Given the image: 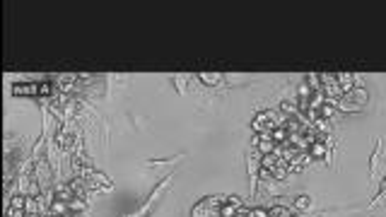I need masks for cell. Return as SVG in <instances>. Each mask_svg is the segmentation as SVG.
Listing matches in <instances>:
<instances>
[{"label":"cell","instance_id":"1","mask_svg":"<svg viewBox=\"0 0 386 217\" xmlns=\"http://www.w3.org/2000/svg\"><path fill=\"white\" fill-rule=\"evenodd\" d=\"M225 200H227V196H210V198H205V200H200V203H195L191 208V217H212V213H220V208L225 205Z\"/></svg>","mask_w":386,"mask_h":217},{"label":"cell","instance_id":"2","mask_svg":"<svg viewBox=\"0 0 386 217\" xmlns=\"http://www.w3.org/2000/svg\"><path fill=\"white\" fill-rule=\"evenodd\" d=\"M319 77L323 80L321 89H323V94H326V99H340L343 97V89H340V82H338L335 72H321Z\"/></svg>","mask_w":386,"mask_h":217},{"label":"cell","instance_id":"3","mask_svg":"<svg viewBox=\"0 0 386 217\" xmlns=\"http://www.w3.org/2000/svg\"><path fill=\"white\" fill-rule=\"evenodd\" d=\"M85 184H87V188H92V191H111V188H114L111 179H109L106 174H102V171H92V174L85 179Z\"/></svg>","mask_w":386,"mask_h":217},{"label":"cell","instance_id":"4","mask_svg":"<svg viewBox=\"0 0 386 217\" xmlns=\"http://www.w3.org/2000/svg\"><path fill=\"white\" fill-rule=\"evenodd\" d=\"M251 128H254L256 135L273 131V123H270V118H268V111H258L256 116H254V121H251Z\"/></svg>","mask_w":386,"mask_h":217},{"label":"cell","instance_id":"5","mask_svg":"<svg viewBox=\"0 0 386 217\" xmlns=\"http://www.w3.org/2000/svg\"><path fill=\"white\" fill-rule=\"evenodd\" d=\"M254 145H256V150L261 152V154H270V152H275V150H278V143L273 140V135H270V133H261V135H256Z\"/></svg>","mask_w":386,"mask_h":217},{"label":"cell","instance_id":"6","mask_svg":"<svg viewBox=\"0 0 386 217\" xmlns=\"http://www.w3.org/2000/svg\"><path fill=\"white\" fill-rule=\"evenodd\" d=\"M15 97H39V82H17L12 87Z\"/></svg>","mask_w":386,"mask_h":217},{"label":"cell","instance_id":"7","mask_svg":"<svg viewBox=\"0 0 386 217\" xmlns=\"http://www.w3.org/2000/svg\"><path fill=\"white\" fill-rule=\"evenodd\" d=\"M49 213L53 217H68L72 210H70V203H65V200H58V198H53L51 203H49Z\"/></svg>","mask_w":386,"mask_h":217},{"label":"cell","instance_id":"8","mask_svg":"<svg viewBox=\"0 0 386 217\" xmlns=\"http://www.w3.org/2000/svg\"><path fill=\"white\" fill-rule=\"evenodd\" d=\"M280 162H282V157H280L278 152H270V154H261V167H263V169H270V171H275Z\"/></svg>","mask_w":386,"mask_h":217},{"label":"cell","instance_id":"9","mask_svg":"<svg viewBox=\"0 0 386 217\" xmlns=\"http://www.w3.org/2000/svg\"><path fill=\"white\" fill-rule=\"evenodd\" d=\"M335 109H340V111H350V114H357V111H362L365 106L355 104L350 97H343V99H338V101H335Z\"/></svg>","mask_w":386,"mask_h":217},{"label":"cell","instance_id":"10","mask_svg":"<svg viewBox=\"0 0 386 217\" xmlns=\"http://www.w3.org/2000/svg\"><path fill=\"white\" fill-rule=\"evenodd\" d=\"M345 97H350V99H352L355 104H360V106H365V104L369 101V94H367V89H365V87H360V84H357V87H355L350 94H345Z\"/></svg>","mask_w":386,"mask_h":217},{"label":"cell","instance_id":"11","mask_svg":"<svg viewBox=\"0 0 386 217\" xmlns=\"http://www.w3.org/2000/svg\"><path fill=\"white\" fill-rule=\"evenodd\" d=\"M53 196H56L58 200H65V203H70V200H75V198H77V196L72 193V188H70V186H61V184L53 188Z\"/></svg>","mask_w":386,"mask_h":217},{"label":"cell","instance_id":"12","mask_svg":"<svg viewBox=\"0 0 386 217\" xmlns=\"http://www.w3.org/2000/svg\"><path fill=\"white\" fill-rule=\"evenodd\" d=\"M326 154H328V145L323 143V140H316V143L309 147V157H312V159H323Z\"/></svg>","mask_w":386,"mask_h":217},{"label":"cell","instance_id":"13","mask_svg":"<svg viewBox=\"0 0 386 217\" xmlns=\"http://www.w3.org/2000/svg\"><path fill=\"white\" fill-rule=\"evenodd\" d=\"M198 80L203 82V84H210V87H215V84H220V80H222V75L220 72H198Z\"/></svg>","mask_w":386,"mask_h":217},{"label":"cell","instance_id":"14","mask_svg":"<svg viewBox=\"0 0 386 217\" xmlns=\"http://www.w3.org/2000/svg\"><path fill=\"white\" fill-rule=\"evenodd\" d=\"M24 210H27V215H39V210H41V205H39V198H36V196H27Z\"/></svg>","mask_w":386,"mask_h":217},{"label":"cell","instance_id":"15","mask_svg":"<svg viewBox=\"0 0 386 217\" xmlns=\"http://www.w3.org/2000/svg\"><path fill=\"white\" fill-rule=\"evenodd\" d=\"M270 135H273V140L278 145H285L290 140V133H287V128L285 126H280V128H275V131H270Z\"/></svg>","mask_w":386,"mask_h":217},{"label":"cell","instance_id":"16","mask_svg":"<svg viewBox=\"0 0 386 217\" xmlns=\"http://www.w3.org/2000/svg\"><path fill=\"white\" fill-rule=\"evenodd\" d=\"M335 114V106L331 104V101H323L321 109H319V118H326V121H331V116Z\"/></svg>","mask_w":386,"mask_h":217},{"label":"cell","instance_id":"17","mask_svg":"<svg viewBox=\"0 0 386 217\" xmlns=\"http://www.w3.org/2000/svg\"><path fill=\"white\" fill-rule=\"evenodd\" d=\"M237 213H239V208H237V205H232L229 200H225V205L220 208V213H217V215H220V217H234Z\"/></svg>","mask_w":386,"mask_h":217},{"label":"cell","instance_id":"18","mask_svg":"<svg viewBox=\"0 0 386 217\" xmlns=\"http://www.w3.org/2000/svg\"><path fill=\"white\" fill-rule=\"evenodd\" d=\"M270 217H295V213H290V208H285V205H273Z\"/></svg>","mask_w":386,"mask_h":217},{"label":"cell","instance_id":"19","mask_svg":"<svg viewBox=\"0 0 386 217\" xmlns=\"http://www.w3.org/2000/svg\"><path fill=\"white\" fill-rule=\"evenodd\" d=\"M295 208H297V210H309V208H312V198H309V196H297Z\"/></svg>","mask_w":386,"mask_h":217},{"label":"cell","instance_id":"20","mask_svg":"<svg viewBox=\"0 0 386 217\" xmlns=\"http://www.w3.org/2000/svg\"><path fill=\"white\" fill-rule=\"evenodd\" d=\"M85 208H87L85 198H75V200H70V210H72V213H82Z\"/></svg>","mask_w":386,"mask_h":217},{"label":"cell","instance_id":"21","mask_svg":"<svg viewBox=\"0 0 386 217\" xmlns=\"http://www.w3.org/2000/svg\"><path fill=\"white\" fill-rule=\"evenodd\" d=\"M251 217H270V210L268 208H256V210H251Z\"/></svg>","mask_w":386,"mask_h":217},{"label":"cell","instance_id":"22","mask_svg":"<svg viewBox=\"0 0 386 217\" xmlns=\"http://www.w3.org/2000/svg\"><path fill=\"white\" fill-rule=\"evenodd\" d=\"M234 217H251V213H249L246 208H242V210H239V213H237V215H234Z\"/></svg>","mask_w":386,"mask_h":217},{"label":"cell","instance_id":"23","mask_svg":"<svg viewBox=\"0 0 386 217\" xmlns=\"http://www.w3.org/2000/svg\"><path fill=\"white\" fill-rule=\"evenodd\" d=\"M24 217H41V215H24Z\"/></svg>","mask_w":386,"mask_h":217}]
</instances>
